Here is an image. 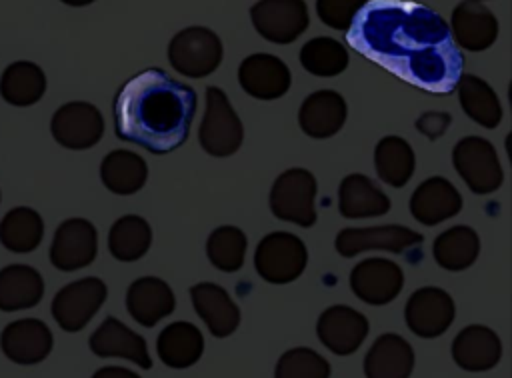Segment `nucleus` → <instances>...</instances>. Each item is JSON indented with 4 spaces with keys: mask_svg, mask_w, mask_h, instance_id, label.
I'll return each instance as SVG.
<instances>
[{
    "mask_svg": "<svg viewBox=\"0 0 512 378\" xmlns=\"http://www.w3.org/2000/svg\"><path fill=\"white\" fill-rule=\"evenodd\" d=\"M346 42L364 58L428 94L452 92L464 56L448 22L432 8L410 0H368Z\"/></svg>",
    "mask_w": 512,
    "mask_h": 378,
    "instance_id": "1",
    "label": "nucleus"
},
{
    "mask_svg": "<svg viewBox=\"0 0 512 378\" xmlns=\"http://www.w3.org/2000/svg\"><path fill=\"white\" fill-rule=\"evenodd\" d=\"M196 102L194 88L166 70H142L116 92V136L152 154H168L188 140Z\"/></svg>",
    "mask_w": 512,
    "mask_h": 378,
    "instance_id": "2",
    "label": "nucleus"
},
{
    "mask_svg": "<svg viewBox=\"0 0 512 378\" xmlns=\"http://www.w3.org/2000/svg\"><path fill=\"white\" fill-rule=\"evenodd\" d=\"M244 140V126L228 96L218 86L206 88V110L198 132L202 150L214 158L232 156Z\"/></svg>",
    "mask_w": 512,
    "mask_h": 378,
    "instance_id": "3",
    "label": "nucleus"
},
{
    "mask_svg": "<svg viewBox=\"0 0 512 378\" xmlns=\"http://www.w3.org/2000/svg\"><path fill=\"white\" fill-rule=\"evenodd\" d=\"M222 42L210 28L190 26L174 34L168 44L170 66L186 78H204L222 62Z\"/></svg>",
    "mask_w": 512,
    "mask_h": 378,
    "instance_id": "4",
    "label": "nucleus"
},
{
    "mask_svg": "<svg viewBox=\"0 0 512 378\" xmlns=\"http://www.w3.org/2000/svg\"><path fill=\"white\" fill-rule=\"evenodd\" d=\"M270 210L278 220L310 228L316 222V178L306 168L282 172L270 190Z\"/></svg>",
    "mask_w": 512,
    "mask_h": 378,
    "instance_id": "5",
    "label": "nucleus"
},
{
    "mask_svg": "<svg viewBox=\"0 0 512 378\" xmlns=\"http://www.w3.org/2000/svg\"><path fill=\"white\" fill-rule=\"evenodd\" d=\"M306 264V244L290 232H270L258 242L254 252L256 272L270 284L294 282Z\"/></svg>",
    "mask_w": 512,
    "mask_h": 378,
    "instance_id": "6",
    "label": "nucleus"
},
{
    "mask_svg": "<svg viewBox=\"0 0 512 378\" xmlns=\"http://www.w3.org/2000/svg\"><path fill=\"white\" fill-rule=\"evenodd\" d=\"M452 162L474 194H490L498 190L504 180L494 146L480 136H466L458 140L452 150Z\"/></svg>",
    "mask_w": 512,
    "mask_h": 378,
    "instance_id": "7",
    "label": "nucleus"
},
{
    "mask_svg": "<svg viewBox=\"0 0 512 378\" xmlns=\"http://www.w3.org/2000/svg\"><path fill=\"white\" fill-rule=\"evenodd\" d=\"M106 296L108 288L100 278H80L76 282L62 286L56 292V296L52 298L50 312L62 330L78 332L94 318V314L104 304Z\"/></svg>",
    "mask_w": 512,
    "mask_h": 378,
    "instance_id": "8",
    "label": "nucleus"
},
{
    "mask_svg": "<svg viewBox=\"0 0 512 378\" xmlns=\"http://www.w3.org/2000/svg\"><path fill=\"white\" fill-rule=\"evenodd\" d=\"M256 32L274 44L294 42L310 22L304 0H258L250 8Z\"/></svg>",
    "mask_w": 512,
    "mask_h": 378,
    "instance_id": "9",
    "label": "nucleus"
},
{
    "mask_svg": "<svg viewBox=\"0 0 512 378\" xmlns=\"http://www.w3.org/2000/svg\"><path fill=\"white\" fill-rule=\"evenodd\" d=\"M50 132L60 146L70 150H86L100 142L104 134V118L90 102H66L54 112Z\"/></svg>",
    "mask_w": 512,
    "mask_h": 378,
    "instance_id": "10",
    "label": "nucleus"
},
{
    "mask_svg": "<svg viewBox=\"0 0 512 378\" xmlns=\"http://www.w3.org/2000/svg\"><path fill=\"white\" fill-rule=\"evenodd\" d=\"M98 232L92 222L84 218L64 220L50 244V262L56 270L74 272L86 268L96 258Z\"/></svg>",
    "mask_w": 512,
    "mask_h": 378,
    "instance_id": "11",
    "label": "nucleus"
},
{
    "mask_svg": "<svg viewBox=\"0 0 512 378\" xmlns=\"http://www.w3.org/2000/svg\"><path fill=\"white\" fill-rule=\"evenodd\" d=\"M454 312V300L446 290L424 286L410 294L404 308V318L416 336L436 338L450 328Z\"/></svg>",
    "mask_w": 512,
    "mask_h": 378,
    "instance_id": "12",
    "label": "nucleus"
},
{
    "mask_svg": "<svg viewBox=\"0 0 512 378\" xmlns=\"http://www.w3.org/2000/svg\"><path fill=\"white\" fill-rule=\"evenodd\" d=\"M404 286L402 268L388 258H366L350 272L352 292L366 304L382 306L392 302Z\"/></svg>",
    "mask_w": 512,
    "mask_h": 378,
    "instance_id": "13",
    "label": "nucleus"
},
{
    "mask_svg": "<svg viewBox=\"0 0 512 378\" xmlns=\"http://www.w3.org/2000/svg\"><path fill=\"white\" fill-rule=\"evenodd\" d=\"M422 242V234L398 224L370 226V228H344L338 232L334 246L340 256L352 258L366 250H388L402 252Z\"/></svg>",
    "mask_w": 512,
    "mask_h": 378,
    "instance_id": "14",
    "label": "nucleus"
},
{
    "mask_svg": "<svg viewBox=\"0 0 512 378\" xmlns=\"http://www.w3.org/2000/svg\"><path fill=\"white\" fill-rule=\"evenodd\" d=\"M368 330V318L344 304L326 308L316 322V334L320 342L338 356L356 352L368 336Z\"/></svg>",
    "mask_w": 512,
    "mask_h": 378,
    "instance_id": "15",
    "label": "nucleus"
},
{
    "mask_svg": "<svg viewBox=\"0 0 512 378\" xmlns=\"http://www.w3.org/2000/svg\"><path fill=\"white\" fill-rule=\"evenodd\" d=\"M238 82L252 98L276 100L288 92L292 76L290 68L278 56L256 52L240 62Z\"/></svg>",
    "mask_w": 512,
    "mask_h": 378,
    "instance_id": "16",
    "label": "nucleus"
},
{
    "mask_svg": "<svg viewBox=\"0 0 512 378\" xmlns=\"http://www.w3.org/2000/svg\"><path fill=\"white\" fill-rule=\"evenodd\" d=\"M2 352L8 360L20 366H32L42 362L52 346L54 338L50 328L38 318H20L10 322L0 336Z\"/></svg>",
    "mask_w": 512,
    "mask_h": 378,
    "instance_id": "17",
    "label": "nucleus"
},
{
    "mask_svg": "<svg viewBox=\"0 0 512 378\" xmlns=\"http://www.w3.org/2000/svg\"><path fill=\"white\" fill-rule=\"evenodd\" d=\"M450 30L456 46L482 52L498 38V20L490 8L478 0H462L450 16Z\"/></svg>",
    "mask_w": 512,
    "mask_h": 378,
    "instance_id": "18",
    "label": "nucleus"
},
{
    "mask_svg": "<svg viewBox=\"0 0 512 378\" xmlns=\"http://www.w3.org/2000/svg\"><path fill=\"white\" fill-rule=\"evenodd\" d=\"M90 350L102 358H126L144 370L152 368L146 340L114 316H108L94 330L90 336Z\"/></svg>",
    "mask_w": 512,
    "mask_h": 378,
    "instance_id": "19",
    "label": "nucleus"
},
{
    "mask_svg": "<svg viewBox=\"0 0 512 378\" xmlns=\"http://www.w3.org/2000/svg\"><path fill=\"white\" fill-rule=\"evenodd\" d=\"M460 208V192L450 180L442 176H432L424 180L410 196V214L426 226H434L456 216Z\"/></svg>",
    "mask_w": 512,
    "mask_h": 378,
    "instance_id": "20",
    "label": "nucleus"
},
{
    "mask_svg": "<svg viewBox=\"0 0 512 378\" xmlns=\"http://www.w3.org/2000/svg\"><path fill=\"white\" fill-rule=\"evenodd\" d=\"M346 100L336 90H316L304 98L298 110V124L310 138H330L346 122Z\"/></svg>",
    "mask_w": 512,
    "mask_h": 378,
    "instance_id": "21",
    "label": "nucleus"
},
{
    "mask_svg": "<svg viewBox=\"0 0 512 378\" xmlns=\"http://www.w3.org/2000/svg\"><path fill=\"white\" fill-rule=\"evenodd\" d=\"M196 314L216 338L230 336L240 324V310L230 294L214 282H198L190 288Z\"/></svg>",
    "mask_w": 512,
    "mask_h": 378,
    "instance_id": "22",
    "label": "nucleus"
},
{
    "mask_svg": "<svg viewBox=\"0 0 512 378\" xmlns=\"http://www.w3.org/2000/svg\"><path fill=\"white\" fill-rule=\"evenodd\" d=\"M452 358L468 372L490 370L502 358V342L488 326L472 324L456 334L452 342Z\"/></svg>",
    "mask_w": 512,
    "mask_h": 378,
    "instance_id": "23",
    "label": "nucleus"
},
{
    "mask_svg": "<svg viewBox=\"0 0 512 378\" xmlns=\"http://www.w3.org/2000/svg\"><path fill=\"white\" fill-rule=\"evenodd\" d=\"M174 306L176 298L172 288L156 276H142L134 280L126 292V308L130 316L146 328L172 314Z\"/></svg>",
    "mask_w": 512,
    "mask_h": 378,
    "instance_id": "24",
    "label": "nucleus"
},
{
    "mask_svg": "<svg viewBox=\"0 0 512 378\" xmlns=\"http://www.w3.org/2000/svg\"><path fill=\"white\" fill-rule=\"evenodd\" d=\"M414 350L400 334L388 332L376 338L364 356L366 378H410Z\"/></svg>",
    "mask_w": 512,
    "mask_h": 378,
    "instance_id": "25",
    "label": "nucleus"
},
{
    "mask_svg": "<svg viewBox=\"0 0 512 378\" xmlns=\"http://www.w3.org/2000/svg\"><path fill=\"white\" fill-rule=\"evenodd\" d=\"M156 350L168 368H190L204 352V336L192 322L178 320L158 334Z\"/></svg>",
    "mask_w": 512,
    "mask_h": 378,
    "instance_id": "26",
    "label": "nucleus"
},
{
    "mask_svg": "<svg viewBox=\"0 0 512 378\" xmlns=\"http://www.w3.org/2000/svg\"><path fill=\"white\" fill-rule=\"evenodd\" d=\"M338 210L344 218H374L390 210V198L364 174H348L338 188Z\"/></svg>",
    "mask_w": 512,
    "mask_h": 378,
    "instance_id": "27",
    "label": "nucleus"
},
{
    "mask_svg": "<svg viewBox=\"0 0 512 378\" xmlns=\"http://www.w3.org/2000/svg\"><path fill=\"white\" fill-rule=\"evenodd\" d=\"M44 296L40 272L26 264H10L0 270V310L16 312L36 306Z\"/></svg>",
    "mask_w": 512,
    "mask_h": 378,
    "instance_id": "28",
    "label": "nucleus"
},
{
    "mask_svg": "<svg viewBox=\"0 0 512 378\" xmlns=\"http://www.w3.org/2000/svg\"><path fill=\"white\" fill-rule=\"evenodd\" d=\"M148 178V166L142 156L130 150H112L100 164L102 184L120 196L138 192Z\"/></svg>",
    "mask_w": 512,
    "mask_h": 378,
    "instance_id": "29",
    "label": "nucleus"
},
{
    "mask_svg": "<svg viewBox=\"0 0 512 378\" xmlns=\"http://www.w3.org/2000/svg\"><path fill=\"white\" fill-rule=\"evenodd\" d=\"M46 92V76L42 68L28 60L8 64L0 78V94L12 106H32Z\"/></svg>",
    "mask_w": 512,
    "mask_h": 378,
    "instance_id": "30",
    "label": "nucleus"
},
{
    "mask_svg": "<svg viewBox=\"0 0 512 378\" xmlns=\"http://www.w3.org/2000/svg\"><path fill=\"white\" fill-rule=\"evenodd\" d=\"M44 236V220L30 206H16L8 210L0 222V242L14 254H28L36 250Z\"/></svg>",
    "mask_w": 512,
    "mask_h": 378,
    "instance_id": "31",
    "label": "nucleus"
},
{
    "mask_svg": "<svg viewBox=\"0 0 512 378\" xmlns=\"http://www.w3.org/2000/svg\"><path fill=\"white\" fill-rule=\"evenodd\" d=\"M456 88H458V100L462 110L476 124L484 128H496L500 124L502 104L486 80L474 74H462Z\"/></svg>",
    "mask_w": 512,
    "mask_h": 378,
    "instance_id": "32",
    "label": "nucleus"
},
{
    "mask_svg": "<svg viewBox=\"0 0 512 378\" xmlns=\"http://www.w3.org/2000/svg\"><path fill=\"white\" fill-rule=\"evenodd\" d=\"M480 254V238L470 226H452L434 240V260L450 272L470 268Z\"/></svg>",
    "mask_w": 512,
    "mask_h": 378,
    "instance_id": "33",
    "label": "nucleus"
},
{
    "mask_svg": "<svg viewBox=\"0 0 512 378\" xmlns=\"http://www.w3.org/2000/svg\"><path fill=\"white\" fill-rule=\"evenodd\" d=\"M374 166H376V174L382 182H386L394 188H400L414 174V166H416L414 150L400 136H384L376 144Z\"/></svg>",
    "mask_w": 512,
    "mask_h": 378,
    "instance_id": "34",
    "label": "nucleus"
},
{
    "mask_svg": "<svg viewBox=\"0 0 512 378\" xmlns=\"http://www.w3.org/2000/svg\"><path fill=\"white\" fill-rule=\"evenodd\" d=\"M152 244L150 224L136 214L118 218L108 232V250L120 262H134L142 258Z\"/></svg>",
    "mask_w": 512,
    "mask_h": 378,
    "instance_id": "35",
    "label": "nucleus"
},
{
    "mask_svg": "<svg viewBox=\"0 0 512 378\" xmlns=\"http://www.w3.org/2000/svg\"><path fill=\"white\" fill-rule=\"evenodd\" d=\"M300 64L314 76H338L348 66V50L336 38L316 36L302 46Z\"/></svg>",
    "mask_w": 512,
    "mask_h": 378,
    "instance_id": "36",
    "label": "nucleus"
},
{
    "mask_svg": "<svg viewBox=\"0 0 512 378\" xmlns=\"http://www.w3.org/2000/svg\"><path fill=\"white\" fill-rule=\"evenodd\" d=\"M246 246V234L238 226L226 224L210 232L206 242V254L214 268L222 272H236L244 264Z\"/></svg>",
    "mask_w": 512,
    "mask_h": 378,
    "instance_id": "37",
    "label": "nucleus"
},
{
    "mask_svg": "<svg viewBox=\"0 0 512 378\" xmlns=\"http://www.w3.org/2000/svg\"><path fill=\"white\" fill-rule=\"evenodd\" d=\"M330 364L324 356L310 348L286 350L274 370V378H328Z\"/></svg>",
    "mask_w": 512,
    "mask_h": 378,
    "instance_id": "38",
    "label": "nucleus"
},
{
    "mask_svg": "<svg viewBox=\"0 0 512 378\" xmlns=\"http://www.w3.org/2000/svg\"><path fill=\"white\" fill-rule=\"evenodd\" d=\"M366 4L368 0H316V14L326 26L346 32Z\"/></svg>",
    "mask_w": 512,
    "mask_h": 378,
    "instance_id": "39",
    "label": "nucleus"
},
{
    "mask_svg": "<svg viewBox=\"0 0 512 378\" xmlns=\"http://www.w3.org/2000/svg\"><path fill=\"white\" fill-rule=\"evenodd\" d=\"M452 122V116L448 112H424L416 118V130L422 132L426 138L436 140L440 138Z\"/></svg>",
    "mask_w": 512,
    "mask_h": 378,
    "instance_id": "40",
    "label": "nucleus"
},
{
    "mask_svg": "<svg viewBox=\"0 0 512 378\" xmlns=\"http://www.w3.org/2000/svg\"><path fill=\"white\" fill-rule=\"evenodd\" d=\"M92 378H140V376L122 366H104V368L96 370Z\"/></svg>",
    "mask_w": 512,
    "mask_h": 378,
    "instance_id": "41",
    "label": "nucleus"
},
{
    "mask_svg": "<svg viewBox=\"0 0 512 378\" xmlns=\"http://www.w3.org/2000/svg\"><path fill=\"white\" fill-rule=\"evenodd\" d=\"M60 2H64L68 6H86V4H92L94 0H60Z\"/></svg>",
    "mask_w": 512,
    "mask_h": 378,
    "instance_id": "42",
    "label": "nucleus"
},
{
    "mask_svg": "<svg viewBox=\"0 0 512 378\" xmlns=\"http://www.w3.org/2000/svg\"><path fill=\"white\" fill-rule=\"evenodd\" d=\"M478 2H482V0H478Z\"/></svg>",
    "mask_w": 512,
    "mask_h": 378,
    "instance_id": "43",
    "label": "nucleus"
}]
</instances>
